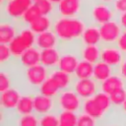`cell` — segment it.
Listing matches in <instances>:
<instances>
[{"mask_svg": "<svg viewBox=\"0 0 126 126\" xmlns=\"http://www.w3.org/2000/svg\"><path fill=\"white\" fill-rule=\"evenodd\" d=\"M21 22L1 18L0 22V43L9 44L19 33L22 27Z\"/></svg>", "mask_w": 126, "mask_h": 126, "instance_id": "cell-13", "label": "cell"}, {"mask_svg": "<svg viewBox=\"0 0 126 126\" xmlns=\"http://www.w3.org/2000/svg\"><path fill=\"white\" fill-rule=\"evenodd\" d=\"M116 16L117 14L113 9L112 4L95 0H87L85 2L84 18L88 21V23L100 26L115 19Z\"/></svg>", "mask_w": 126, "mask_h": 126, "instance_id": "cell-2", "label": "cell"}, {"mask_svg": "<svg viewBox=\"0 0 126 126\" xmlns=\"http://www.w3.org/2000/svg\"><path fill=\"white\" fill-rule=\"evenodd\" d=\"M125 54L116 44H101L100 60L113 67L115 70L125 58Z\"/></svg>", "mask_w": 126, "mask_h": 126, "instance_id": "cell-12", "label": "cell"}, {"mask_svg": "<svg viewBox=\"0 0 126 126\" xmlns=\"http://www.w3.org/2000/svg\"><path fill=\"white\" fill-rule=\"evenodd\" d=\"M125 88H126V82L116 72L113 75H111L109 78H107L104 82L99 84V90L109 95Z\"/></svg>", "mask_w": 126, "mask_h": 126, "instance_id": "cell-20", "label": "cell"}, {"mask_svg": "<svg viewBox=\"0 0 126 126\" xmlns=\"http://www.w3.org/2000/svg\"><path fill=\"white\" fill-rule=\"evenodd\" d=\"M13 62H15V60H14V57L12 55L9 45L0 43V65H1V68L10 67Z\"/></svg>", "mask_w": 126, "mask_h": 126, "instance_id": "cell-33", "label": "cell"}, {"mask_svg": "<svg viewBox=\"0 0 126 126\" xmlns=\"http://www.w3.org/2000/svg\"><path fill=\"white\" fill-rule=\"evenodd\" d=\"M77 1H82V2H86L87 0H77Z\"/></svg>", "mask_w": 126, "mask_h": 126, "instance_id": "cell-48", "label": "cell"}, {"mask_svg": "<svg viewBox=\"0 0 126 126\" xmlns=\"http://www.w3.org/2000/svg\"><path fill=\"white\" fill-rule=\"evenodd\" d=\"M41 16V13L38 9V7L36 6L35 3H33L24 14L22 20H21V23L22 25L24 26H30L32 22H34L38 17Z\"/></svg>", "mask_w": 126, "mask_h": 126, "instance_id": "cell-32", "label": "cell"}, {"mask_svg": "<svg viewBox=\"0 0 126 126\" xmlns=\"http://www.w3.org/2000/svg\"><path fill=\"white\" fill-rule=\"evenodd\" d=\"M57 110L56 99L53 97H49L43 95L37 92L34 93L33 95V112L40 116L49 112H53Z\"/></svg>", "mask_w": 126, "mask_h": 126, "instance_id": "cell-14", "label": "cell"}, {"mask_svg": "<svg viewBox=\"0 0 126 126\" xmlns=\"http://www.w3.org/2000/svg\"><path fill=\"white\" fill-rule=\"evenodd\" d=\"M39 126H59L58 110L39 116Z\"/></svg>", "mask_w": 126, "mask_h": 126, "instance_id": "cell-34", "label": "cell"}, {"mask_svg": "<svg viewBox=\"0 0 126 126\" xmlns=\"http://www.w3.org/2000/svg\"><path fill=\"white\" fill-rule=\"evenodd\" d=\"M55 99L58 111L63 110L76 113H80L82 111V105L84 100L77 94V93L72 88L61 91Z\"/></svg>", "mask_w": 126, "mask_h": 126, "instance_id": "cell-6", "label": "cell"}, {"mask_svg": "<svg viewBox=\"0 0 126 126\" xmlns=\"http://www.w3.org/2000/svg\"><path fill=\"white\" fill-rule=\"evenodd\" d=\"M77 47H62L61 46L62 52H61V57H60L58 67H57L58 69L66 73H69L71 75H74L79 62L81 61Z\"/></svg>", "mask_w": 126, "mask_h": 126, "instance_id": "cell-8", "label": "cell"}, {"mask_svg": "<svg viewBox=\"0 0 126 126\" xmlns=\"http://www.w3.org/2000/svg\"><path fill=\"white\" fill-rule=\"evenodd\" d=\"M16 63H18V65L22 69L30 68L40 64V49L37 48L35 45L28 48L16 61Z\"/></svg>", "mask_w": 126, "mask_h": 126, "instance_id": "cell-16", "label": "cell"}, {"mask_svg": "<svg viewBox=\"0 0 126 126\" xmlns=\"http://www.w3.org/2000/svg\"><path fill=\"white\" fill-rule=\"evenodd\" d=\"M95 1H99V2H103V3H108V4H112V2L114 0H95Z\"/></svg>", "mask_w": 126, "mask_h": 126, "instance_id": "cell-44", "label": "cell"}, {"mask_svg": "<svg viewBox=\"0 0 126 126\" xmlns=\"http://www.w3.org/2000/svg\"><path fill=\"white\" fill-rule=\"evenodd\" d=\"M59 126H77L79 113L71 111H58Z\"/></svg>", "mask_w": 126, "mask_h": 126, "instance_id": "cell-31", "label": "cell"}, {"mask_svg": "<svg viewBox=\"0 0 126 126\" xmlns=\"http://www.w3.org/2000/svg\"><path fill=\"white\" fill-rule=\"evenodd\" d=\"M49 1H51L53 4H55V5H57V4H59L62 0H49Z\"/></svg>", "mask_w": 126, "mask_h": 126, "instance_id": "cell-45", "label": "cell"}, {"mask_svg": "<svg viewBox=\"0 0 126 126\" xmlns=\"http://www.w3.org/2000/svg\"><path fill=\"white\" fill-rule=\"evenodd\" d=\"M116 19H117V21L119 22V24H120V26L122 27V29H123V30H126V12L117 14Z\"/></svg>", "mask_w": 126, "mask_h": 126, "instance_id": "cell-41", "label": "cell"}, {"mask_svg": "<svg viewBox=\"0 0 126 126\" xmlns=\"http://www.w3.org/2000/svg\"><path fill=\"white\" fill-rule=\"evenodd\" d=\"M61 46L40 50V64L48 70H53L57 68L61 57Z\"/></svg>", "mask_w": 126, "mask_h": 126, "instance_id": "cell-15", "label": "cell"}, {"mask_svg": "<svg viewBox=\"0 0 126 126\" xmlns=\"http://www.w3.org/2000/svg\"><path fill=\"white\" fill-rule=\"evenodd\" d=\"M109 96H110L111 103H112V105L114 107V110L119 109L121 107V105L123 104L124 100L126 99V88L113 93Z\"/></svg>", "mask_w": 126, "mask_h": 126, "instance_id": "cell-36", "label": "cell"}, {"mask_svg": "<svg viewBox=\"0 0 126 126\" xmlns=\"http://www.w3.org/2000/svg\"><path fill=\"white\" fill-rule=\"evenodd\" d=\"M14 79L10 71V67L1 68L0 71V92H4L14 87Z\"/></svg>", "mask_w": 126, "mask_h": 126, "instance_id": "cell-30", "label": "cell"}, {"mask_svg": "<svg viewBox=\"0 0 126 126\" xmlns=\"http://www.w3.org/2000/svg\"><path fill=\"white\" fill-rule=\"evenodd\" d=\"M93 98H94L95 104L97 105V107L106 115L107 118H109V116L114 112V107L111 103L109 94L99 91Z\"/></svg>", "mask_w": 126, "mask_h": 126, "instance_id": "cell-26", "label": "cell"}, {"mask_svg": "<svg viewBox=\"0 0 126 126\" xmlns=\"http://www.w3.org/2000/svg\"><path fill=\"white\" fill-rule=\"evenodd\" d=\"M35 4L38 7L41 15L51 16V17H55L56 16V5L53 4L51 1H49V0H41L39 2H36Z\"/></svg>", "mask_w": 126, "mask_h": 126, "instance_id": "cell-35", "label": "cell"}, {"mask_svg": "<svg viewBox=\"0 0 126 126\" xmlns=\"http://www.w3.org/2000/svg\"><path fill=\"white\" fill-rule=\"evenodd\" d=\"M115 72H116V70L113 67H111L110 65L106 64L105 62L99 60L98 62L94 64V75H93V78L98 84H101L107 78H109L111 75H113Z\"/></svg>", "mask_w": 126, "mask_h": 126, "instance_id": "cell-23", "label": "cell"}, {"mask_svg": "<svg viewBox=\"0 0 126 126\" xmlns=\"http://www.w3.org/2000/svg\"><path fill=\"white\" fill-rule=\"evenodd\" d=\"M123 29L117 19H113L99 26L101 44H116Z\"/></svg>", "mask_w": 126, "mask_h": 126, "instance_id": "cell-10", "label": "cell"}, {"mask_svg": "<svg viewBox=\"0 0 126 126\" xmlns=\"http://www.w3.org/2000/svg\"><path fill=\"white\" fill-rule=\"evenodd\" d=\"M93 75H94V64L85 60H81L73 76L75 79H89V78H93Z\"/></svg>", "mask_w": 126, "mask_h": 126, "instance_id": "cell-28", "label": "cell"}, {"mask_svg": "<svg viewBox=\"0 0 126 126\" xmlns=\"http://www.w3.org/2000/svg\"><path fill=\"white\" fill-rule=\"evenodd\" d=\"M116 73L126 82V56L121 62V64L116 68Z\"/></svg>", "mask_w": 126, "mask_h": 126, "instance_id": "cell-40", "label": "cell"}, {"mask_svg": "<svg viewBox=\"0 0 126 126\" xmlns=\"http://www.w3.org/2000/svg\"><path fill=\"white\" fill-rule=\"evenodd\" d=\"M78 52L81 60L88 61L94 64L100 60L101 45H83L80 44L78 47Z\"/></svg>", "mask_w": 126, "mask_h": 126, "instance_id": "cell-21", "label": "cell"}, {"mask_svg": "<svg viewBox=\"0 0 126 126\" xmlns=\"http://www.w3.org/2000/svg\"><path fill=\"white\" fill-rule=\"evenodd\" d=\"M123 126H126V119H125L124 122H123Z\"/></svg>", "mask_w": 126, "mask_h": 126, "instance_id": "cell-47", "label": "cell"}, {"mask_svg": "<svg viewBox=\"0 0 126 126\" xmlns=\"http://www.w3.org/2000/svg\"><path fill=\"white\" fill-rule=\"evenodd\" d=\"M35 46L39 48L40 50L42 49H47V48H54V47H60V41L56 33L53 32V30L41 32L39 34H36L35 38Z\"/></svg>", "mask_w": 126, "mask_h": 126, "instance_id": "cell-18", "label": "cell"}, {"mask_svg": "<svg viewBox=\"0 0 126 126\" xmlns=\"http://www.w3.org/2000/svg\"><path fill=\"white\" fill-rule=\"evenodd\" d=\"M99 124H100L99 121H97L96 119L91 117L90 115L84 112H80L78 115L77 126H99Z\"/></svg>", "mask_w": 126, "mask_h": 126, "instance_id": "cell-37", "label": "cell"}, {"mask_svg": "<svg viewBox=\"0 0 126 126\" xmlns=\"http://www.w3.org/2000/svg\"><path fill=\"white\" fill-rule=\"evenodd\" d=\"M117 47L126 55V30H123L117 42H116Z\"/></svg>", "mask_w": 126, "mask_h": 126, "instance_id": "cell-39", "label": "cell"}, {"mask_svg": "<svg viewBox=\"0 0 126 126\" xmlns=\"http://www.w3.org/2000/svg\"><path fill=\"white\" fill-rule=\"evenodd\" d=\"M13 126H39V116L35 113L14 116Z\"/></svg>", "mask_w": 126, "mask_h": 126, "instance_id": "cell-29", "label": "cell"}, {"mask_svg": "<svg viewBox=\"0 0 126 126\" xmlns=\"http://www.w3.org/2000/svg\"><path fill=\"white\" fill-rule=\"evenodd\" d=\"M36 34L28 27L22 26L17 36L8 44L15 62L21 57V55L30 47L35 45Z\"/></svg>", "mask_w": 126, "mask_h": 126, "instance_id": "cell-3", "label": "cell"}, {"mask_svg": "<svg viewBox=\"0 0 126 126\" xmlns=\"http://www.w3.org/2000/svg\"><path fill=\"white\" fill-rule=\"evenodd\" d=\"M39 1H41V0H32L33 3H36V2H39Z\"/></svg>", "mask_w": 126, "mask_h": 126, "instance_id": "cell-46", "label": "cell"}, {"mask_svg": "<svg viewBox=\"0 0 126 126\" xmlns=\"http://www.w3.org/2000/svg\"><path fill=\"white\" fill-rule=\"evenodd\" d=\"M118 112H119V114H120L122 117H124V118L126 119V99L124 100V102H123V104L121 105V107L118 109Z\"/></svg>", "mask_w": 126, "mask_h": 126, "instance_id": "cell-43", "label": "cell"}, {"mask_svg": "<svg viewBox=\"0 0 126 126\" xmlns=\"http://www.w3.org/2000/svg\"><path fill=\"white\" fill-rule=\"evenodd\" d=\"M32 4V0H1V18L21 22L25 12Z\"/></svg>", "mask_w": 126, "mask_h": 126, "instance_id": "cell-5", "label": "cell"}, {"mask_svg": "<svg viewBox=\"0 0 126 126\" xmlns=\"http://www.w3.org/2000/svg\"><path fill=\"white\" fill-rule=\"evenodd\" d=\"M33 92L30 91H24L18 105L15 110L14 116H20V115H27L33 112Z\"/></svg>", "mask_w": 126, "mask_h": 126, "instance_id": "cell-19", "label": "cell"}, {"mask_svg": "<svg viewBox=\"0 0 126 126\" xmlns=\"http://www.w3.org/2000/svg\"><path fill=\"white\" fill-rule=\"evenodd\" d=\"M54 17L41 15L34 22H32L30 26H28L35 34H39L41 32L52 30Z\"/></svg>", "mask_w": 126, "mask_h": 126, "instance_id": "cell-25", "label": "cell"}, {"mask_svg": "<svg viewBox=\"0 0 126 126\" xmlns=\"http://www.w3.org/2000/svg\"><path fill=\"white\" fill-rule=\"evenodd\" d=\"M80 44L83 45H101V37L99 32V26L88 23L82 34Z\"/></svg>", "mask_w": 126, "mask_h": 126, "instance_id": "cell-17", "label": "cell"}, {"mask_svg": "<svg viewBox=\"0 0 126 126\" xmlns=\"http://www.w3.org/2000/svg\"><path fill=\"white\" fill-rule=\"evenodd\" d=\"M99 126H123V122L119 124L118 121H113V120H110V118H107L106 120L100 122Z\"/></svg>", "mask_w": 126, "mask_h": 126, "instance_id": "cell-42", "label": "cell"}, {"mask_svg": "<svg viewBox=\"0 0 126 126\" xmlns=\"http://www.w3.org/2000/svg\"><path fill=\"white\" fill-rule=\"evenodd\" d=\"M72 89L77 93V94L83 100L94 97L100 91L99 84L94 78L75 79Z\"/></svg>", "mask_w": 126, "mask_h": 126, "instance_id": "cell-9", "label": "cell"}, {"mask_svg": "<svg viewBox=\"0 0 126 126\" xmlns=\"http://www.w3.org/2000/svg\"><path fill=\"white\" fill-rule=\"evenodd\" d=\"M88 21L84 17H61L55 16L52 30L59 38L62 47H77L80 45L82 34Z\"/></svg>", "mask_w": 126, "mask_h": 126, "instance_id": "cell-1", "label": "cell"}, {"mask_svg": "<svg viewBox=\"0 0 126 126\" xmlns=\"http://www.w3.org/2000/svg\"><path fill=\"white\" fill-rule=\"evenodd\" d=\"M24 93V90L22 87L14 86L10 88L9 90H6L4 92H1L0 94V107L1 110L6 112L9 116L12 115L14 117L16 107L18 105V102Z\"/></svg>", "mask_w": 126, "mask_h": 126, "instance_id": "cell-7", "label": "cell"}, {"mask_svg": "<svg viewBox=\"0 0 126 126\" xmlns=\"http://www.w3.org/2000/svg\"><path fill=\"white\" fill-rule=\"evenodd\" d=\"M36 92L39 93V94H43V95L56 98L57 95L59 94V93L61 92V90L59 89V87L57 86V84L54 82V80L52 78L48 77L41 84V86L37 89Z\"/></svg>", "mask_w": 126, "mask_h": 126, "instance_id": "cell-27", "label": "cell"}, {"mask_svg": "<svg viewBox=\"0 0 126 126\" xmlns=\"http://www.w3.org/2000/svg\"><path fill=\"white\" fill-rule=\"evenodd\" d=\"M88 115H90L91 117L96 119L99 122H102L104 120L107 119L106 115L97 107V105L95 104L94 98H89V99H85L83 101V105H82V111Z\"/></svg>", "mask_w": 126, "mask_h": 126, "instance_id": "cell-24", "label": "cell"}, {"mask_svg": "<svg viewBox=\"0 0 126 126\" xmlns=\"http://www.w3.org/2000/svg\"><path fill=\"white\" fill-rule=\"evenodd\" d=\"M112 7L116 14L126 12V0H114L112 2Z\"/></svg>", "mask_w": 126, "mask_h": 126, "instance_id": "cell-38", "label": "cell"}, {"mask_svg": "<svg viewBox=\"0 0 126 126\" xmlns=\"http://www.w3.org/2000/svg\"><path fill=\"white\" fill-rule=\"evenodd\" d=\"M49 73L50 70L41 64L23 69V81L26 87L24 91L35 93L41 84L49 77Z\"/></svg>", "mask_w": 126, "mask_h": 126, "instance_id": "cell-4", "label": "cell"}, {"mask_svg": "<svg viewBox=\"0 0 126 126\" xmlns=\"http://www.w3.org/2000/svg\"><path fill=\"white\" fill-rule=\"evenodd\" d=\"M85 2L77 0H62L56 5V16L73 18L84 17Z\"/></svg>", "mask_w": 126, "mask_h": 126, "instance_id": "cell-11", "label": "cell"}, {"mask_svg": "<svg viewBox=\"0 0 126 126\" xmlns=\"http://www.w3.org/2000/svg\"><path fill=\"white\" fill-rule=\"evenodd\" d=\"M49 77L54 80V82L57 84V86L59 87V89L61 91L72 88L73 83L75 81V78L73 75L66 73V72H64L58 68L50 70Z\"/></svg>", "mask_w": 126, "mask_h": 126, "instance_id": "cell-22", "label": "cell"}]
</instances>
